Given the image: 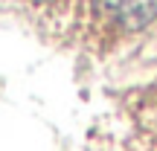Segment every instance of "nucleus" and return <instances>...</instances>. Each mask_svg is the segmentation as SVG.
Here are the masks:
<instances>
[{"instance_id": "obj_1", "label": "nucleus", "mask_w": 157, "mask_h": 151, "mask_svg": "<svg viewBox=\"0 0 157 151\" xmlns=\"http://www.w3.org/2000/svg\"><path fill=\"white\" fill-rule=\"evenodd\" d=\"M38 23L64 47L105 58L157 26V0H32Z\"/></svg>"}]
</instances>
